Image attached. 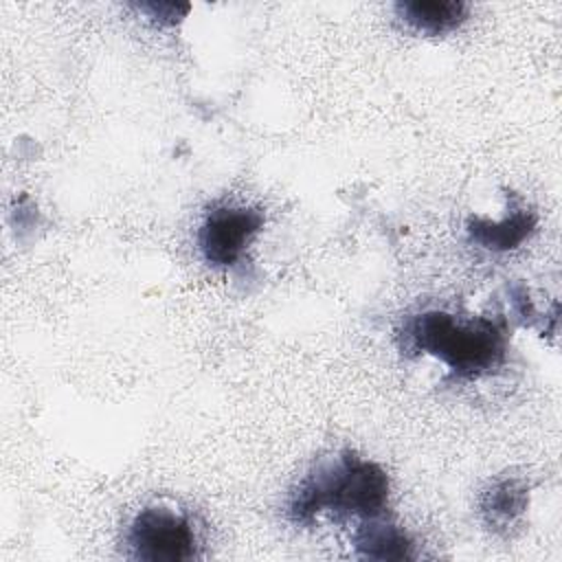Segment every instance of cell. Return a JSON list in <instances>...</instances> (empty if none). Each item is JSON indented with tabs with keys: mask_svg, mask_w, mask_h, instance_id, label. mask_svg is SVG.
<instances>
[{
	"mask_svg": "<svg viewBox=\"0 0 562 562\" xmlns=\"http://www.w3.org/2000/svg\"><path fill=\"white\" fill-rule=\"evenodd\" d=\"M389 503L386 472L356 452L342 450L327 457L292 490L285 514L294 525H312L316 516L375 518Z\"/></svg>",
	"mask_w": 562,
	"mask_h": 562,
	"instance_id": "obj_1",
	"label": "cell"
},
{
	"mask_svg": "<svg viewBox=\"0 0 562 562\" xmlns=\"http://www.w3.org/2000/svg\"><path fill=\"white\" fill-rule=\"evenodd\" d=\"M404 345L437 358L461 378H476L505 358V331L498 323L441 310L413 316L404 327Z\"/></svg>",
	"mask_w": 562,
	"mask_h": 562,
	"instance_id": "obj_2",
	"label": "cell"
},
{
	"mask_svg": "<svg viewBox=\"0 0 562 562\" xmlns=\"http://www.w3.org/2000/svg\"><path fill=\"white\" fill-rule=\"evenodd\" d=\"M127 553L147 562H184L200 555V540L189 514L171 505L143 507L125 533Z\"/></svg>",
	"mask_w": 562,
	"mask_h": 562,
	"instance_id": "obj_3",
	"label": "cell"
},
{
	"mask_svg": "<svg viewBox=\"0 0 562 562\" xmlns=\"http://www.w3.org/2000/svg\"><path fill=\"white\" fill-rule=\"evenodd\" d=\"M263 211L257 206H213L198 228V248L213 268H231L263 228Z\"/></svg>",
	"mask_w": 562,
	"mask_h": 562,
	"instance_id": "obj_4",
	"label": "cell"
},
{
	"mask_svg": "<svg viewBox=\"0 0 562 562\" xmlns=\"http://www.w3.org/2000/svg\"><path fill=\"white\" fill-rule=\"evenodd\" d=\"M353 547L369 560H406L415 558L413 540L404 529L382 516L367 518L353 531Z\"/></svg>",
	"mask_w": 562,
	"mask_h": 562,
	"instance_id": "obj_5",
	"label": "cell"
},
{
	"mask_svg": "<svg viewBox=\"0 0 562 562\" xmlns=\"http://www.w3.org/2000/svg\"><path fill=\"white\" fill-rule=\"evenodd\" d=\"M536 222L538 220L533 211L518 209L509 217H503L498 222H490L481 217L470 220L468 235L476 246L494 252H503V250L518 248L533 233Z\"/></svg>",
	"mask_w": 562,
	"mask_h": 562,
	"instance_id": "obj_6",
	"label": "cell"
},
{
	"mask_svg": "<svg viewBox=\"0 0 562 562\" xmlns=\"http://www.w3.org/2000/svg\"><path fill=\"white\" fill-rule=\"evenodd\" d=\"M395 13L415 31L441 35L468 18V4L461 0H404L395 4Z\"/></svg>",
	"mask_w": 562,
	"mask_h": 562,
	"instance_id": "obj_7",
	"label": "cell"
},
{
	"mask_svg": "<svg viewBox=\"0 0 562 562\" xmlns=\"http://www.w3.org/2000/svg\"><path fill=\"white\" fill-rule=\"evenodd\" d=\"M527 487L518 479H503L483 492L481 514L490 527L509 529L527 509Z\"/></svg>",
	"mask_w": 562,
	"mask_h": 562,
	"instance_id": "obj_8",
	"label": "cell"
},
{
	"mask_svg": "<svg viewBox=\"0 0 562 562\" xmlns=\"http://www.w3.org/2000/svg\"><path fill=\"white\" fill-rule=\"evenodd\" d=\"M140 11H145L151 20L160 22V24H176L178 20H182L189 13V4H176V2H145L138 4Z\"/></svg>",
	"mask_w": 562,
	"mask_h": 562,
	"instance_id": "obj_9",
	"label": "cell"
}]
</instances>
